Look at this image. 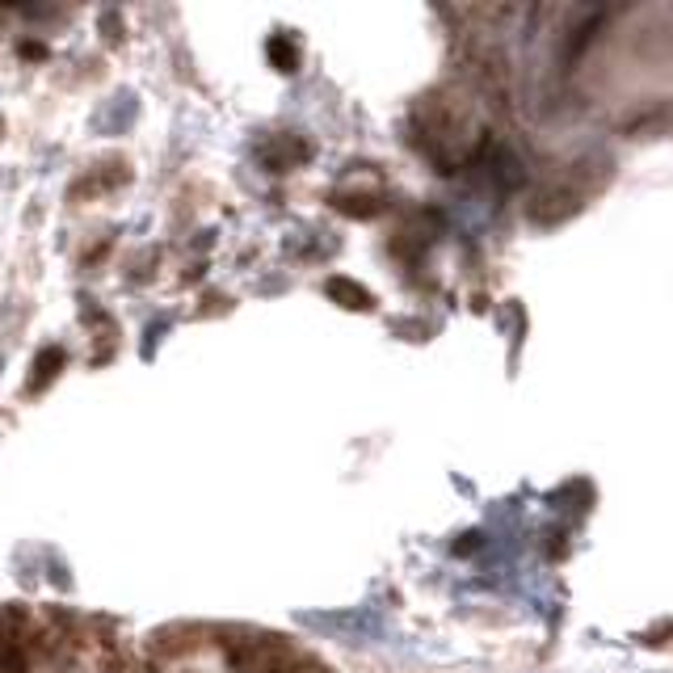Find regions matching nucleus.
I'll use <instances>...</instances> for the list:
<instances>
[{
  "label": "nucleus",
  "mask_w": 673,
  "mask_h": 673,
  "mask_svg": "<svg viewBox=\"0 0 673 673\" xmlns=\"http://www.w3.org/2000/svg\"><path fill=\"white\" fill-rule=\"evenodd\" d=\"M30 648L13 644V648H0V673H30Z\"/></svg>",
  "instance_id": "nucleus-6"
},
{
  "label": "nucleus",
  "mask_w": 673,
  "mask_h": 673,
  "mask_svg": "<svg viewBox=\"0 0 673 673\" xmlns=\"http://www.w3.org/2000/svg\"><path fill=\"white\" fill-rule=\"evenodd\" d=\"M43 55H47L43 43H22V59H43Z\"/></svg>",
  "instance_id": "nucleus-8"
},
{
  "label": "nucleus",
  "mask_w": 673,
  "mask_h": 673,
  "mask_svg": "<svg viewBox=\"0 0 673 673\" xmlns=\"http://www.w3.org/2000/svg\"><path fill=\"white\" fill-rule=\"evenodd\" d=\"M127 165L122 160H106V165H93L85 177L72 186V202L80 198H89V194H106V190H118V186H127Z\"/></svg>",
  "instance_id": "nucleus-1"
},
{
  "label": "nucleus",
  "mask_w": 673,
  "mask_h": 673,
  "mask_svg": "<svg viewBox=\"0 0 673 673\" xmlns=\"http://www.w3.org/2000/svg\"><path fill=\"white\" fill-rule=\"evenodd\" d=\"M665 636H673V623H661V627L644 631V644H665Z\"/></svg>",
  "instance_id": "nucleus-7"
},
{
  "label": "nucleus",
  "mask_w": 673,
  "mask_h": 673,
  "mask_svg": "<svg viewBox=\"0 0 673 673\" xmlns=\"http://www.w3.org/2000/svg\"><path fill=\"white\" fill-rule=\"evenodd\" d=\"M333 207L345 211V215H354V219H366V215H375L383 202L375 194H333Z\"/></svg>",
  "instance_id": "nucleus-4"
},
{
  "label": "nucleus",
  "mask_w": 673,
  "mask_h": 673,
  "mask_svg": "<svg viewBox=\"0 0 673 673\" xmlns=\"http://www.w3.org/2000/svg\"><path fill=\"white\" fill-rule=\"evenodd\" d=\"M324 295L337 299L341 308H354V312H366V308L375 303V299H371V291L358 287L354 278H329V282H324Z\"/></svg>",
  "instance_id": "nucleus-2"
},
{
  "label": "nucleus",
  "mask_w": 673,
  "mask_h": 673,
  "mask_svg": "<svg viewBox=\"0 0 673 673\" xmlns=\"http://www.w3.org/2000/svg\"><path fill=\"white\" fill-rule=\"evenodd\" d=\"M265 51H270V59H274V68H278V72H295V68H299V47L291 43L287 34H274Z\"/></svg>",
  "instance_id": "nucleus-5"
},
{
  "label": "nucleus",
  "mask_w": 673,
  "mask_h": 673,
  "mask_svg": "<svg viewBox=\"0 0 673 673\" xmlns=\"http://www.w3.org/2000/svg\"><path fill=\"white\" fill-rule=\"evenodd\" d=\"M59 366H64V350H59V345H47L30 366V392H43V387L59 375Z\"/></svg>",
  "instance_id": "nucleus-3"
}]
</instances>
